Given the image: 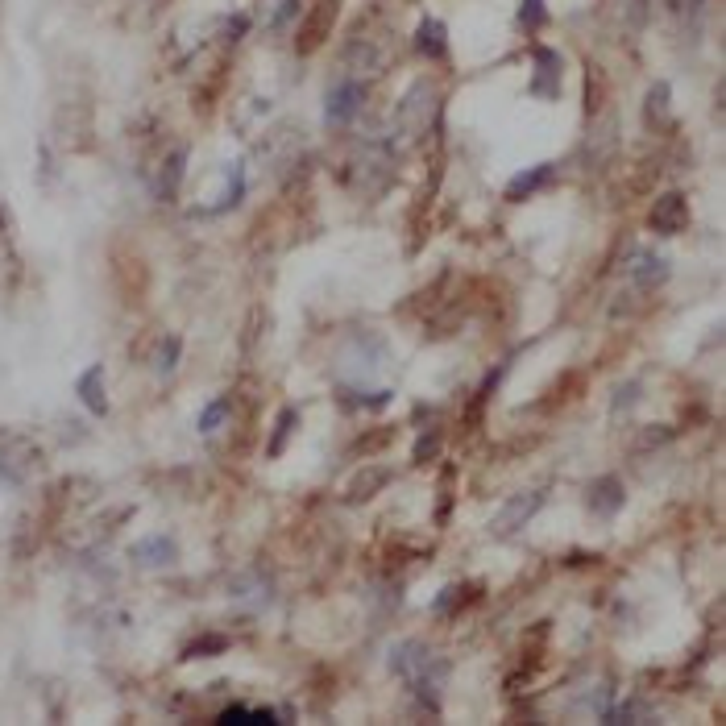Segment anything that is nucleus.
Listing matches in <instances>:
<instances>
[{"mask_svg":"<svg viewBox=\"0 0 726 726\" xmlns=\"http://www.w3.org/2000/svg\"><path fill=\"white\" fill-rule=\"evenodd\" d=\"M390 664L424 706H436L444 681H449V660L436 656L428 644H399L390 652Z\"/></svg>","mask_w":726,"mask_h":726,"instance_id":"1","label":"nucleus"},{"mask_svg":"<svg viewBox=\"0 0 726 726\" xmlns=\"http://www.w3.org/2000/svg\"><path fill=\"white\" fill-rule=\"evenodd\" d=\"M361 104H366V88H361L357 79H341L337 88L328 92L324 121H328V125H349V121L361 113Z\"/></svg>","mask_w":726,"mask_h":726,"instance_id":"2","label":"nucleus"},{"mask_svg":"<svg viewBox=\"0 0 726 726\" xmlns=\"http://www.w3.org/2000/svg\"><path fill=\"white\" fill-rule=\"evenodd\" d=\"M627 274H631L635 287L652 291V287H660L668 278V262L660 254H652V249H631V254H627Z\"/></svg>","mask_w":726,"mask_h":726,"instance_id":"3","label":"nucleus"},{"mask_svg":"<svg viewBox=\"0 0 726 726\" xmlns=\"http://www.w3.org/2000/svg\"><path fill=\"white\" fill-rule=\"evenodd\" d=\"M648 225L656 229V233H664V237H673V233H681L685 225H689V204H685V195H677V191H668L664 200L652 208V216H648Z\"/></svg>","mask_w":726,"mask_h":726,"instance_id":"4","label":"nucleus"},{"mask_svg":"<svg viewBox=\"0 0 726 726\" xmlns=\"http://www.w3.org/2000/svg\"><path fill=\"white\" fill-rule=\"evenodd\" d=\"M540 498H544L540 490H536V494H519V498L511 502V507H507V511H502V515L494 519V532H519V527H523V519L540 511Z\"/></svg>","mask_w":726,"mask_h":726,"instance_id":"5","label":"nucleus"},{"mask_svg":"<svg viewBox=\"0 0 726 726\" xmlns=\"http://www.w3.org/2000/svg\"><path fill=\"white\" fill-rule=\"evenodd\" d=\"M536 79H532V92L536 96H556V75H561V54L556 50H536Z\"/></svg>","mask_w":726,"mask_h":726,"instance_id":"6","label":"nucleus"},{"mask_svg":"<svg viewBox=\"0 0 726 726\" xmlns=\"http://www.w3.org/2000/svg\"><path fill=\"white\" fill-rule=\"evenodd\" d=\"M328 17H332V5H324L312 21L303 25V34H299V50H303V54H307V50H316V46L324 42V34H328Z\"/></svg>","mask_w":726,"mask_h":726,"instance_id":"7","label":"nucleus"},{"mask_svg":"<svg viewBox=\"0 0 726 726\" xmlns=\"http://www.w3.org/2000/svg\"><path fill=\"white\" fill-rule=\"evenodd\" d=\"M590 498H594V511L614 515V511H619V502H623V490H619V482H614V478H602Z\"/></svg>","mask_w":726,"mask_h":726,"instance_id":"8","label":"nucleus"},{"mask_svg":"<svg viewBox=\"0 0 726 726\" xmlns=\"http://www.w3.org/2000/svg\"><path fill=\"white\" fill-rule=\"evenodd\" d=\"M548 175H552V166H548V162H544V166H532V171H523L519 179H511L507 195H511V200H523L527 191H536L540 183H548Z\"/></svg>","mask_w":726,"mask_h":726,"instance_id":"9","label":"nucleus"},{"mask_svg":"<svg viewBox=\"0 0 726 726\" xmlns=\"http://www.w3.org/2000/svg\"><path fill=\"white\" fill-rule=\"evenodd\" d=\"M79 395L88 399L92 411H104V386H100V366H92L88 374L79 378Z\"/></svg>","mask_w":726,"mask_h":726,"instance_id":"10","label":"nucleus"},{"mask_svg":"<svg viewBox=\"0 0 726 726\" xmlns=\"http://www.w3.org/2000/svg\"><path fill=\"white\" fill-rule=\"evenodd\" d=\"M420 50L432 54V59H440V54H444V25L440 21H424L420 25Z\"/></svg>","mask_w":726,"mask_h":726,"instance_id":"11","label":"nucleus"},{"mask_svg":"<svg viewBox=\"0 0 726 726\" xmlns=\"http://www.w3.org/2000/svg\"><path fill=\"white\" fill-rule=\"evenodd\" d=\"M668 96H673L668 92V83H656L652 88V96H648V121L652 125H660V113H668Z\"/></svg>","mask_w":726,"mask_h":726,"instance_id":"12","label":"nucleus"},{"mask_svg":"<svg viewBox=\"0 0 726 726\" xmlns=\"http://www.w3.org/2000/svg\"><path fill=\"white\" fill-rule=\"evenodd\" d=\"M519 25H523V30H540V25H544V0H523Z\"/></svg>","mask_w":726,"mask_h":726,"instance_id":"13","label":"nucleus"},{"mask_svg":"<svg viewBox=\"0 0 726 726\" xmlns=\"http://www.w3.org/2000/svg\"><path fill=\"white\" fill-rule=\"evenodd\" d=\"M664 5H668V13H673L677 21H685V25L702 17V0H664Z\"/></svg>","mask_w":726,"mask_h":726,"instance_id":"14","label":"nucleus"},{"mask_svg":"<svg viewBox=\"0 0 726 726\" xmlns=\"http://www.w3.org/2000/svg\"><path fill=\"white\" fill-rule=\"evenodd\" d=\"M220 722H278L274 710H225Z\"/></svg>","mask_w":726,"mask_h":726,"instance_id":"15","label":"nucleus"},{"mask_svg":"<svg viewBox=\"0 0 726 726\" xmlns=\"http://www.w3.org/2000/svg\"><path fill=\"white\" fill-rule=\"evenodd\" d=\"M225 411H229V403H225V399H216V403H212V407L200 415V432H212L220 420H225Z\"/></svg>","mask_w":726,"mask_h":726,"instance_id":"16","label":"nucleus"},{"mask_svg":"<svg viewBox=\"0 0 726 726\" xmlns=\"http://www.w3.org/2000/svg\"><path fill=\"white\" fill-rule=\"evenodd\" d=\"M137 556H171V544H146L137 548Z\"/></svg>","mask_w":726,"mask_h":726,"instance_id":"17","label":"nucleus"},{"mask_svg":"<svg viewBox=\"0 0 726 726\" xmlns=\"http://www.w3.org/2000/svg\"><path fill=\"white\" fill-rule=\"evenodd\" d=\"M295 9H299V5H295V0H283V9H278V13H274V25H283V21H287V17L295 13Z\"/></svg>","mask_w":726,"mask_h":726,"instance_id":"18","label":"nucleus"}]
</instances>
